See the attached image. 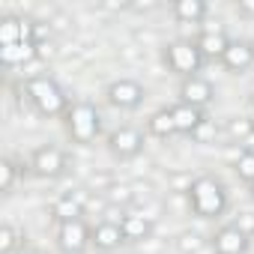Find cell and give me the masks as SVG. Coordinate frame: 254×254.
I'll return each mask as SVG.
<instances>
[{
  "label": "cell",
  "mask_w": 254,
  "mask_h": 254,
  "mask_svg": "<svg viewBox=\"0 0 254 254\" xmlns=\"http://www.w3.org/2000/svg\"><path fill=\"white\" fill-rule=\"evenodd\" d=\"M24 90H27V99L33 102V108H36L42 117H60V114L69 111L66 93H63L60 84H57L54 78H48V75H33V78H27Z\"/></svg>",
  "instance_id": "cell-1"
},
{
  "label": "cell",
  "mask_w": 254,
  "mask_h": 254,
  "mask_svg": "<svg viewBox=\"0 0 254 254\" xmlns=\"http://www.w3.org/2000/svg\"><path fill=\"white\" fill-rule=\"evenodd\" d=\"M189 203H191V212L200 215V218H215L224 212L227 206V194L221 189V183H215L212 177H200L189 186Z\"/></svg>",
  "instance_id": "cell-2"
},
{
  "label": "cell",
  "mask_w": 254,
  "mask_h": 254,
  "mask_svg": "<svg viewBox=\"0 0 254 254\" xmlns=\"http://www.w3.org/2000/svg\"><path fill=\"white\" fill-rule=\"evenodd\" d=\"M66 117V132L75 144H93L99 129H102V120H99V111L96 105L90 102H75L69 105V111L63 114Z\"/></svg>",
  "instance_id": "cell-3"
},
{
  "label": "cell",
  "mask_w": 254,
  "mask_h": 254,
  "mask_svg": "<svg viewBox=\"0 0 254 254\" xmlns=\"http://www.w3.org/2000/svg\"><path fill=\"white\" fill-rule=\"evenodd\" d=\"M165 63H168V69L171 72H177V75H183V78H194L197 72H200V63H203V54L197 51V45L194 42H171L168 48H165Z\"/></svg>",
  "instance_id": "cell-4"
},
{
  "label": "cell",
  "mask_w": 254,
  "mask_h": 254,
  "mask_svg": "<svg viewBox=\"0 0 254 254\" xmlns=\"http://www.w3.org/2000/svg\"><path fill=\"white\" fill-rule=\"evenodd\" d=\"M93 242V230L78 218V221H66V224H60V230H57V245L66 251V254H81L87 245Z\"/></svg>",
  "instance_id": "cell-5"
},
{
  "label": "cell",
  "mask_w": 254,
  "mask_h": 254,
  "mask_svg": "<svg viewBox=\"0 0 254 254\" xmlns=\"http://www.w3.org/2000/svg\"><path fill=\"white\" fill-rule=\"evenodd\" d=\"M24 42H36V27L30 21H21L15 15H6L3 21H0V48L24 45Z\"/></svg>",
  "instance_id": "cell-6"
},
{
  "label": "cell",
  "mask_w": 254,
  "mask_h": 254,
  "mask_svg": "<svg viewBox=\"0 0 254 254\" xmlns=\"http://www.w3.org/2000/svg\"><path fill=\"white\" fill-rule=\"evenodd\" d=\"M245 248H248V236L239 224H224L212 236V251L215 254H245Z\"/></svg>",
  "instance_id": "cell-7"
},
{
  "label": "cell",
  "mask_w": 254,
  "mask_h": 254,
  "mask_svg": "<svg viewBox=\"0 0 254 254\" xmlns=\"http://www.w3.org/2000/svg\"><path fill=\"white\" fill-rule=\"evenodd\" d=\"M30 168H33V174L51 180V177H60L66 171V156L57 147H39L30 159Z\"/></svg>",
  "instance_id": "cell-8"
},
{
  "label": "cell",
  "mask_w": 254,
  "mask_h": 254,
  "mask_svg": "<svg viewBox=\"0 0 254 254\" xmlns=\"http://www.w3.org/2000/svg\"><path fill=\"white\" fill-rule=\"evenodd\" d=\"M141 99H144V87L138 81L123 78L108 87V102L114 108H135V105H141Z\"/></svg>",
  "instance_id": "cell-9"
},
{
  "label": "cell",
  "mask_w": 254,
  "mask_h": 254,
  "mask_svg": "<svg viewBox=\"0 0 254 254\" xmlns=\"http://www.w3.org/2000/svg\"><path fill=\"white\" fill-rule=\"evenodd\" d=\"M144 147V138L138 129H117L111 138H108V150L117 156V159H132L138 156Z\"/></svg>",
  "instance_id": "cell-10"
},
{
  "label": "cell",
  "mask_w": 254,
  "mask_h": 254,
  "mask_svg": "<svg viewBox=\"0 0 254 254\" xmlns=\"http://www.w3.org/2000/svg\"><path fill=\"white\" fill-rule=\"evenodd\" d=\"M212 96H215L212 84H209L206 78H200V75L186 78L183 87H180V102H186V105H191V108H203V105H209Z\"/></svg>",
  "instance_id": "cell-11"
},
{
  "label": "cell",
  "mask_w": 254,
  "mask_h": 254,
  "mask_svg": "<svg viewBox=\"0 0 254 254\" xmlns=\"http://www.w3.org/2000/svg\"><path fill=\"white\" fill-rule=\"evenodd\" d=\"M221 63H224L227 72H245L254 63V45H248V42H230V48L224 51Z\"/></svg>",
  "instance_id": "cell-12"
},
{
  "label": "cell",
  "mask_w": 254,
  "mask_h": 254,
  "mask_svg": "<svg viewBox=\"0 0 254 254\" xmlns=\"http://www.w3.org/2000/svg\"><path fill=\"white\" fill-rule=\"evenodd\" d=\"M171 114H174V123H177V132H180V135H189V138H191V132L197 129V126L206 120L200 108H191V105H186V102L174 105Z\"/></svg>",
  "instance_id": "cell-13"
},
{
  "label": "cell",
  "mask_w": 254,
  "mask_h": 254,
  "mask_svg": "<svg viewBox=\"0 0 254 254\" xmlns=\"http://www.w3.org/2000/svg\"><path fill=\"white\" fill-rule=\"evenodd\" d=\"M120 242H126V236H123V227L117 224V221H102V224H96V230H93V245L99 248V251H114V248H120Z\"/></svg>",
  "instance_id": "cell-14"
},
{
  "label": "cell",
  "mask_w": 254,
  "mask_h": 254,
  "mask_svg": "<svg viewBox=\"0 0 254 254\" xmlns=\"http://www.w3.org/2000/svg\"><path fill=\"white\" fill-rule=\"evenodd\" d=\"M194 45H197V51H200L203 57H218V60H221L224 51L230 48V39H227L221 30H203Z\"/></svg>",
  "instance_id": "cell-15"
},
{
  "label": "cell",
  "mask_w": 254,
  "mask_h": 254,
  "mask_svg": "<svg viewBox=\"0 0 254 254\" xmlns=\"http://www.w3.org/2000/svg\"><path fill=\"white\" fill-rule=\"evenodd\" d=\"M42 51L36 42H24V45H9V48H0V60L6 66H21V63H30L36 60Z\"/></svg>",
  "instance_id": "cell-16"
},
{
  "label": "cell",
  "mask_w": 254,
  "mask_h": 254,
  "mask_svg": "<svg viewBox=\"0 0 254 254\" xmlns=\"http://www.w3.org/2000/svg\"><path fill=\"white\" fill-rule=\"evenodd\" d=\"M120 227H123V236H126V239H132V242L147 239V236H150V230H153L150 218H147V215H138V212L123 215V218H120Z\"/></svg>",
  "instance_id": "cell-17"
},
{
  "label": "cell",
  "mask_w": 254,
  "mask_h": 254,
  "mask_svg": "<svg viewBox=\"0 0 254 254\" xmlns=\"http://www.w3.org/2000/svg\"><path fill=\"white\" fill-rule=\"evenodd\" d=\"M51 215H54L60 224L78 221V218H81V200L72 197V194H63V197H57V200L51 203Z\"/></svg>",
  "instance_id": "cell-18"
},
{
  "label": "cell",
  "mask_w": 254,
  "mask_h": 254,
  "mask_svg": "<svg viewBox=\"0 0 254 254\" xmlns=\"http://www.w3.org/2000/svg\"><path fill=\"white\" fill-rule=\"evenodd\" d=\"M147 129H150V135H156V138H171V135H177V123H174L171 108L156 111V114L150 117V123H147Z\"/></svg>",
  "instance_id": "cell-19"
},
{
  "label": "cell",
  "mask_w": 254,
  "mask_h": 254,
  "mask_svg": "<svg viewBox=\"0 0 254 254\" xmlns=\"http://www.w3.org/2000/svg\"><path fill=\"white\" fill-rule=\"evenodd\" d=\"M174 12H177L180 21H191L194 24V21H200L206 15V3H203V0H177Z\"/></svg>",
  "instance_id": "cell-20"
},
{
  "label": "cell",
  "mask_w": 254,
  "mask_h": 254,
  "mask_svg": "<svg viewBox=\"0 0 254 254\" xmlns=\"http://www.w3.org/2000/svg\"><path fill=\"white\" fill-rule=\"evenodd\" d=\"M236 177L245 180V183H254V150H245L239 159H236Z\"/></svg>",
  "instance_id": "cell-21"
},
{
  "label": "cell",
  "mask_w": 254,
  "mask_h": 254,
  "mask_svg": "<svg viewBox=\"0 0 254 254\" xmlns=\"http://www.w3.org/2000/svg\"><path fill=\"white\" fill-rule=\"evenodd\" d=\"M18 239H21V233L12 224H3V227H0V254H12Z\"/></svg>",
  "instance_id": "cell-22"
},
{
  "label": "cell",
  "mask_w": 254,
  "mask_h": 254,
  "mask_svg": "<svg viewBox=\"0 0 254 254\" xmlns=\"http://www.w3.org/2000/svg\"><path fill=\"white\" fill-rule=\"evenodd\" d=\"M12 186H15V162L3 159L0 162V191H12Z\"/></svg>",
  "instance_id": "cell-23"
},
{
  "label": "cell",
  "mask_w": 254,
  "mask_h": 254,
  "mask_svg": "<svg viewBox=\"0 0 254 254\" xmlns=\"http://www.w3.org/2000/svg\"><path fill=\"white\" fill-rule=\"evenodd\" d=\"M230 135L239 138V141H248V138L254 135V120H245V117L233 120V123H230Z\"/></svg>",
  "instance_id": "cell-24"
},
{
  "label": "cell",
  "mask_w": 254,
  "mask_h": 254,
  "mask_svg": "<svg viewBox=\"0 0 254 254\" xmlns=\"http://www.w3.org/2000/svg\"><path fill=\"white\" fill-rule=\"evenodd\" d=\"M212 138H215V123H212V120H203L197 129L191 132V141H194V144H209Z\"/></svg>",
  "instance_id": "cell-25"
},
{
  "label": "cell",
  "mask_w": 254,
  "mask_h": 254,
  "mask_svg": "<svg viewBox=\"0 0 254 254\" xmlns=\"http://www.w3.org/2000/svg\"><path fill=\"white\" fill-rule=\"evenodd\" d=\"M177 245H180V251H197V248H200V239H197L194 233H183Z\"/></svg>",
  "instance_id": "cell-26"
},
{
  "label": "cell",
  "mask_w": 254,
  "mask_h": 254,
  "mask_svg": "<svg viewBox=\"0 0 254 254\" xmlns=\"http://www.w3.org/2000/svg\"><path fill=\"white\" fill-rule=\"evenodd\" d=\"M239 12H248V15H254V3H239Z\"/></svg>",
  "instance_id": "cell-27"
},
{
  "label": "cell",
  "mask_w": 254,
  "mask_h": 254,
  "mask_svg": "<svg viewBox=\"0 0 254 254\" xmlns=\"http://www.w3.org/2000/svg\"><path fill=\"white\" fill-rule=\"evenodd\" d=\"M251 197H254V183H251Z\"/></svg>",
  "instance_id": "cell-28"
},
{
  "label": "cell",
  "mask_w": 254,
  "mask_h": 254,
  "mask_svg": "<svg viewBox=\"0 0 254 254\" xmlns=\"http://www.w3.org/2000/svg\"><path fill=\"white\" fill-rule=\"evenodd\" d=\"M30 254H39V251H30Z\"/></svg>",
  "instance_id": "cell-29"
},
{
  "label": "cell",
  "mask_w": 254,
  "mask_h": 254,
  "mask_svg": "<svg viewBox=\"0 0 254 254\" xmlns=\"http://www.w3.org/2000/svg\"><path fill=\"white\" fill-rule=\"evenodd\" d=\"M251 108H254V105H251Z\"/></svg>",
  "instance_id": "cell-30"
}]
</instances>
